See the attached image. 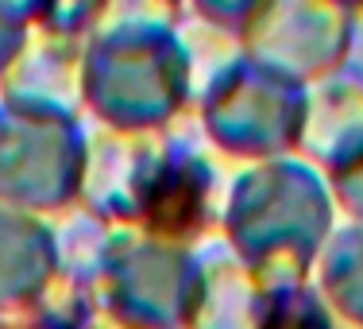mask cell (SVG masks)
Returning <instances> with one entry per match:
<instances>
[{
	"label": "cell",
	"mask_w": 363,
	"mask_h": 329,
	"mask_svg": "<svg viewBox=\"0 0 363 329\" xmlns=\"http://www.w3.org/2000/svg\"><path fill=\"white\" fill-rule=\"evenodd\" d=\"M174 4H93L82 109L112 132H162L189 101V50Z\"/></svg>",
	"instance_id": "1"
},
{
	"label": "cell",
	"mask_w": 363,
	"mask_h": 329,
	"mask_svg": "<svg viewBox=\"0 0 363 329\" xmlns=\"http://www.w3.org/2000/svg\"><path fill=\"white\" fill-rule=\"evenodd\" d=\"M333 210L328 186L306 163H255L224 202V248L267 283L313 279V259L333 237Z\"/></svg>",
	"instance_id": "2"
},
{
	"label": "cell",
	"mask_w": 363,
	"mask_h": 329,
	"mask_svg": "<svg viewBox=\"0 0 363 329\" xmlns=\"http://www.w3.org/2000/svg\"><path fill=\"white\" fill-rule=\"evenodd\" d=\"M82 120L28 112L0 101V205L47 221L82 198Z\"/></svg>",
	"instance_id": "3"
},
{
	"label": "cell",
	"mask_w": 363,
	"mask_h": 329,
	"mask_svg": "<svg viewBox=\"0 0 363 329\" xmlns=\"http://www.w3.org/2000/svg\"><path fill=\"white\" fill-rule=\"evenodd\" d=\"M306 90L259 70L247 58L224 63L205 90V132L232 159L274 163L298 151Z\"/></svg>",
	"instance_id": "4"
},
{
	"label": "cell",
	"mask_w": 363,
	"mask_h": 329,
	"mask_svg": "<svg viewBox=\"0 0 363 329\" xmlns=\"http://www.w3.org/2000/svg\"><path fill=\"white\" fill-rule=\"evenodd\" d=\"M194 252L162 244L135 229H108L101 259L89 275V294L112 314L147 329H182Z\"/></svg>",
	"instance_id": "5"
},
{
	"label": "cell",
	"mask_w": 363,
	"mask_h": 329,
	"mask_svg": "<svg viewBox=\"0 0 363 329\" xmlns=\"http://www.w3.org/2000/svg\"><path fill=\"white\" fill-rule=\"evenodd\" d=\"M356 12L336 4H252L236 39L244 58L290 85L340 74L352 50Z\"/></svg>",
	"instance_id": "6"
},
{
	"label": "cell",
	"mask_w": 363,
	"mask_h": 329,
	"mask_svg": "<svg viewBox=\"0 0 363 329\" xmlns=\"http://www.w3.org/2000/svg\"><path fill=\"white\" fill-rule=\"evenodd\" d=\"M93 4H35L20 55L0 74V101L47 117H82V66Z\"/></svg>",
	"instance_id": "7"
},
{
	"label": "cell",
	"mask_w": 363,
	"mask_h": 329,
	"mask_svg": "<svg viewBox=\"0 0 363 329\" xmlns=\"http://www.w3.org/2000/svg\"><path fill=\"white\" fill-rule=\"evenodd\" d=\"M217 175L205 163V155L174 144L162 163L155 190L147 198V210L140 217L143 237H155L162 244L189 248L217 225Z\"/></svg>",
	"instance_id": "8"
},
{
	"label": "cell",
	"mask_w": 363,
	"mask_h": 329,
	"mask_svg": "<svg viewBox=\"0 0 363 329\" xmlns=\"http://www.w3.org/2000/svg\"><path fill=\"white\" fill-rule=\"evenodd\" d=\"M271 287L228 248L194 259V279L186 291L182 329H267Z\"/></svg>",
	"instance_id": "9"
},
{
	"label": "cell",
	"mask_w": 363,
	"mask_h": 329,
	"mask_svg": "<svg viewBox=\"0 0 363 329\" xmlns=\"http://www.w3.org/2000/svg\"><path fill=\"white\" fill-rule=\"evenodd\" d=\"M298 155L336 175L363 155V74L344 66L306 90Z\"/></svg>",
	"instance_id": "10"
},
{
	"label": "cell",
	"mask_w": 363,
	"mask_h": 329,
	"mask_svg": "<svg viewBox=\"0 0 363 329\" xmlns=\"http://www.w3.org/2000/svg\"><path fill=\"white\" fill-rule=\"evenodd\" d=\"M58 271L62 259L50 221L0 205V314L39 302Z\"/></svg>",
	"instance_id": "11"
},
{
	"label": "cell",
	"mask_w": 363,
	"mask_h": 329,
	"mask_svg": "<svg viewBox=\"0 0 363 329\" xmlns=\"http://www.w3.org/2000/svg\"><path fill=\"white\" fill-rule=\"evenodd\" d=\"M313 287L340 322L363 329V225L333 229L313 259Z\"/></svg>",
	"instance_id": "12"
},
{
	"label": "cell",
	"mask_w": 363,
	"mask_h": 329,
	"mask_svg": "<svg viewBox=\"0 0 363 329\" xmlns=\"http://www.w3.org/2000/svg\"><path fill=\"white\" fill-rule=\"evenodd\" d=\"M271 287V310L267 329H340V318L328 310L321 291L309 279L301 283H267Z\"/></svg>",
	"instance_id": "13"
},
{
	"label": "cell",
	"mask_w": 363,
	"mask_h": 329,
	"mask_svg": "<svg viewBox=\"0 0 363 329\" xmlns=\"http://www.w3.org/2000/svg\"><path fill=\"white\" fill-rule=\"evenodd\" d=\"M31 16H35V4H0V74L20 55L31 28Z\"/></svg>",
	"instance_id": "14"
},
{
	"label": "cell",
	"mask_w": 363,
	"mask_h": 329,
	"mask_svg": "<svg viewBox=\"0 0 363 329\" xmlns=\"http://www.w3.org/2000/svg\"><path fill=\"white\" fill-rule=\"evenodd\" d=\"M328 194H333L336 210H344L352 217V225H363V155L344 171L328 175Z\"/></svg>",
	"instance_id": "15"
},
{
	"label": "cell",
	"mask_w": 363,
	"mask_h": 329,
	"mask_svg": "<svg viewBox=\"0 0 363 329\" xmlns=\"http://www.w3.org/2000/svg\"><path fill=\"white\" fill-rule=\"evenodd\" d=\"M70 329H147V325H135V322H128V318H120V314H112V310H105L101 302H93L89 298V306L82 310V314L70 322Z\"/></svg>",
	"instance_id": "16"
}]
</instances>
